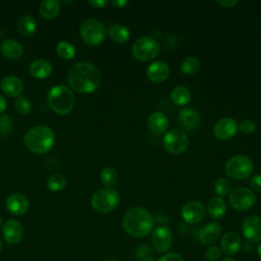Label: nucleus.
<instances>
[{"instance_id":"obj_1","label":"nucleus","mask_w":261,"mask_h":261,"mask_svg":"<svg viewBox=\"0 0 261 261\" xmlns=\"http://www.w3.org/2000/svg\"><path fill=\"white\" fill-rule=\"evenodd\" d=\"M67 81L69 86L80 93H93L101 83V74L98 68L90 62H79L68 71Z\"/></svg>"},{"instance_id":"obj_2","label":"nucleus","mask_w":261,"mask_h":261,"mask_svg":"<svg viewBox=\"0 0 261 261\" xmlns=\"http://www.w3.org/2000/svg\"><path fill=\"white\" fill-rule=\"evenodd\" d=\"M122 226L127 234L134 238L147 237L154 227V217L143 207L129 209L122 218Z\"/></svg>"},{"instance_id":"obj_3","label":"nucleus","mask_w":261,"mask_h":261,"mask_svg":"<svg viewBox=\"0 0 261 261\" xmlns=\"http://www.w3.org/2000/svg\"><path fill=\"white\" fill-rule=\"evenodd\" d=\"M23 143L30 151L43 154L53 147L55 134L46 125H36L27 130L23 137Z\"/></svg>"},{"instance_id":"obj_4","label":"nucleus","mask_w":261,"mask_h":261,"mask_svg":"<svg viewBox=\"0 0 261 261\" xmlns=\"http://www.w3.org/2000/svg\"><path fill=\"white\" fill-rule=\"evenodd\" d=\"M47 99L51 109L61 115L69 113L74 105V95L72 91L63 85L51 88L48 92Z\"/></svg>"},{"instance_id":"obj_5","label":"nucleus","mask_w":261,"mask_h":261,"mask_svg":"<svg viewBox=\"0 0 261 261\" xmlns=\"http://www.w3.org/2000/svg\"><path fill=\"white\" fill-rule=\"evenodd\" d=\"M120 197L114 188H102L92 197L91 204L95 211L99 213H109L119 204Z\"/></svg>"},{"instance_id":"obj_6","label":"nucleus","mask_w":261,"mask_h":261,"mask_svg":"<svg viewBox=\"0 0 261 261\" xmlns=\"http://www.w3.org/2000/svg\"><path fill=\"white\" fill-rule=\"evenodd\" d=\"M133 56L140 61H150L160 53L159 42L150 36H144L137 39L132 45Z\"/></svg>"},{"instance_id":"obj_7","label":"nucleus","mask_w":261,"mask_h":261,"mask_svg":"<svg viewBox=\"0 0 261 261\" xmlns=\"http://www.w3.org/2000/svg\"><path fill=\"white\" fill-rule=\"evenodd\" d=\"M224 170L225 173L233 179H245L253 173L254 164L246 155L238 154L227 160Z\"/></svg>"},{"instance_id":"obj_8","label":"nucleus","mask_w":261,"mask_h":261,"mask_svg":"<svg viewBox=\"0 0 261 261\" xmlns=\"http://www.w3.org/2000/svg\"><path fill=\"white\" fill-rule=\"evenodd\" d=\"M80 35L86 44L97 46L104 41L106 29L100 20L88 18L82 22L80 27Z\"/></svg>"},{"instance_id":"obj_9","label":"nucleus","mask_w":261,"mask_h":261,"mask_svg":"<svg viewBox=\"0 0 261 261\" xmlns=\"http://www.w3.org/2000/svg\"><path fill=\"white\" fill-rule=\"evenodd\" d=\"M163 146L171 154H181L189 147V137L184 129L173 128L164 135Z\"/></svg>"},{"instance_id":"obj_10","label":"nucleus","mask_w":261,"mask_h":261,"mask_svg":"<svg viewBox=\"0 0 261 261\" xmlns=\"http://www.w3.org/2000/svg\"><path fill=\"white\" fill-rule=\"evenodd\" d=\"M230 206L239 211L251 209L256 203V196L252 190L246 187H238L228 194Z\"/></svg>"},{"instance_id":"obj_11","label":"nucleus","mask_w":261,"mask_h":261,"mask_svg":"<svg viewBox=\"0 0 261 261\" xmlns=\"http://www.w3.org/2000/svg\"><path fill=\"white\" fill-rule=\"evenodd\" d=\"M206 209L204 205L196 200L187 202L181 207V217L189 224H196L205 217Z\"/></svg>"},{"instance_id":"obj_12","label":"nucleus","mask_w":261,"mask_h":261,"mask_svg":"<svg viewBox=\"0 0 261 261\" xmlns=\"http://www.w3.org/2000/svg\"><path fill=\"white\" fill-rule=\"evenodd\" d=\"M239 130V123L231 117H223L219 119L213 126V135L220 141L231 139Z\"/></svg>"},{"instance_id":"obj_13","label":"nucleus","mask_w":261,"mask_h":261,"mask_svg":"<svg viewBox=\"0 0 261 261\" xmlns=\"http://www.w3.org/2000/svg\"><path fill=\"white\" fill-rule=\"evenodd\" d=\"M151 242L153 248L159 253L167 252L172 245V233L167 226H159L152 231Z\"/></svg>"},{"instance_id":"obj_14","label":"nucleus","mask_w":261,"mask_h":261,"mask_svg":"<svg viewBox=\"0 0 261 261\" xmlns=\"http://www.w3.org/2000/svg\"><path fill=\"white\" fill-rule=\"evenodd\" d=\"M242 232L249 242H261V217L252 215L245 218L242 223Z\"/></svg>"},{"instance_id":"obj_15","label":"nucleus","mask_w":261,"mask_h":261,"mask_svg":"<svg viewBox=\"0 0 261 261\" xmlns=\"http://www.w3.org/2000/svg\"><path fill=\"white\" fill-rule=\"evenodd\" d=\"M178 124L188 132H195L201 125V115L193 108H182L177 115Z\"/></svg>"},{"instance_id":"obj_16","label":"nucleus","mask_w":261,"mask_h":261,"mask_svg":"<svg viewBox=\"0 0 261 261\" xmlns=\"http://www.w3.org/2000/svg\"><path fill=\"white\" fill-rule=\"evenodd\" d=\"M2 234L7 244H18L23 237V227L21 223L15 219L7 220L2 227Z\"/></svg>"},{"instance_id":"obj_17","label":"nucleus","mask_w":261,"mask_h":261,"mask_svg":"<svg viewBox=\"0 0 261 261\" xmlns=\"http://www.w3.org/2000/svg\"><path fill=\"white\" fill-rule=\"evenodd\" d=\"M242 247V239L236 231L225 232L220 241V250L227 256L237 254Z\"/></svg>"},{"instance_id":"obj_18","label":"nucleus","mask_w":261,"mask_h":261,"mask_svg":"<svg viewBox=\"0 0 261 261\" xmlns=\"http://www.w3.org/2000/svg\"><path fill=\"white\" fill-rule=\"evenodd\" d=\"M169 66L165 61L157 60L152 62L147 68V76L148 79L156 84L163 83L169 75Z\"/></svg>"},{"instance_id":"obj_19","label":"nucleus","mask_w":261,"mask_h":261,"mask_svg":"<svg viewBox=\"0 0 261 261\" xmlns=\"http://www.w3.org/2000/svg\"><path fill=\"white\" fill-rule=\"evenodd\" d=\"M221 234V226L216 221L206 223L199 231L198 239L204 245H211L215 243Z\"/></svg>"},{"instance_id":"obj_20","label":"nucleus","mask_w":261,"mask_h":261,"mask_svg":"<svg viewBox=\"0 0 261 261\" xmlns=\"http://www.w3.org/2000/svg\"><path fill=\"white\" fill-rule=\"evenodd\" d=\"M29 201L28 199L18 193L11 194L6 199V209L14 215H22L28 211Z\"/></svg>"},{"instance_id":"obj_21","label":"nucleus","mask_w":261,"mask_h":261,"mask_svg":"<svg viewBox=\"0 0 261 261\" xmlns=\"http://www.w3.org/2000/svg\"><path fill=\"white\" fill-rule=\"evenodd\" d=\"M0 89L8 97H17L23 91V84L17 76L8 75L1 81Z\"/></svg>"},{"instance_id":"obj_22","label":"nucleus","mask_w":261,"mask_h":261,"mask_svg":"<svg viewBox=\"0 0 261 261\" xmlns=\"http://www.w3.org/2000/svg\"><path fill=\"white\" fill-rule=\"evenodd\" d=\"M168 126H169V120L163 112L156 111L149 115L148 127L152 133L156 135L164 134L168 129Z\"/></svg>"},{"instance_id":"obj_23","label":"nucleus","mask_w":261,"mask_h":261,"mask_svg":"<svg viewBox=\"0 0 261 261\" xmlns=\"http://www.w3.org/2000/svg\"><path fill=\"white\" fill-rule=\"evenodd\" d=\"M207 212L214 220L222 218L226 212V204L224 200L220 197L211 198L207 204Z\"/></svg>"},{"instance_id":"obj_24","label":"nucleus","mask_w":261,"mask_h":261,"mask_svg":"<svg viewBox=\"0 0 261 261\" xmlns=\"http://www.w3.org/2000/svg\"><path fill=\"white\" fill-rule=\"evenodd\" d=\"M52 72L51 64L45 59H37L30 65V73L36 79H46Z\"/></svg>"},{"instance_id":"obj_25","label":"nucleus","mask_w":261,"mask_h":261,"mask_svg":"<svg viewBox=\"0 0 261 261\" xmlns=\"http://www.w3.org/2000/svg\"><path fill=\"white\" fill-rule=\"evenodd\" d=\"M1 52L5 57L14 59L22 55L23 48L19 42L13 39H7L1 45Z\"/></svg>"},{"instance_id":"obj_26","label":"nucleus","mask_w":261,"mask_h":261,"mask_svg":"<svg viewBox=\"0 0 261 261\" xmlns=\"http://www.w3.org/2000/svg\"><path fill=\"white\" fill-rule=\"evenodd\" d=\"M60 11V2L56 0H44L39 5L40 14L46 19L55 18Z\"/></svg>"},{"instance_id":"obj_27","label":"nucleus","mask_w":261,"mask_h":261,"mask_svg":"<svg viewBox=\"0 0 261 261\" xmlns=\"http://www.w3.org/2000/svg\"><path fill=\"white\" fill-rule=\"evenodd\" d=\"M109 38L117 44L126 43L129 39V31L126 27L120 23H114L108 29Z\"/></svg>"},{"instance_id":"obj_28","label":"nucleus","mask_w":261,"mask_h":261,"mask_svg":"<svg viewBox=\"0 0 261 261\" xmlns=\"http://www.w3.org/2000/svg\"><path fill=\"white\" fill-rule=\"evenodd\" d=\"M191 92L185 86H177L172 89L170 98L172 102L178 106H185L191 101Z\"/></svg>"},{"instance_id":"obj_29","label":"nucleus","mask_w":261,"mask_h":261,"mask_svg":"<svg viewBox=\"0 0 261 261\" xmlns=\"http://www.w3.org/2000/svg\"><path fill=\"white\" fill-rule=\"evenodd\" d=\"M36 20L30 15H22L17 20V29L23 36L30 37L36 32Z\"/></svg>"},{"instance_id":"obj_30","label":"nucleus","mask_w":261,"mask_h":261,"mask_svg":"<svg viewBox=\"0 0 261 261\" xmlns=\"http://www.w3.org/2000/svg\"><path fill=\"white\" fill-rule=\"evenodd\" d=\"M200 66L201 62L196 56H188L180 63V71L185 74H195Z\"/></svg>"},{"instance_id":"obj_31","label":"nucleus","mask_w":261,"mask_h":261,"mask_svg":"<svg viewBox=\"0 0 261 261\" xmlns=\"http://www.w3.org/2000/svg\"><path fill=\"white\" fill-rule=\"evenodd\" d=\"M66 185V178L62 173H53L47 180V188L52 192L61 191Z\"/></svg>"},{"instance_id":"obj_32","label":"nucleus","mask_w":261,"mask_h":261,"mask_svg":"<svg viewBox=\"0 0 261 261\" xmlns=\"http://www.w3.org/2000/svg\"><path fill=\"white\" fill-rule=\"evenodd\" d=\"M100 178L105 187L112 188L117 181V172L112 167H105L101 170Z\"/></svg>"},{"instance_id":"obj_33","label":"nucleus","mask_w":261,"mask_h":261,"mask_svg":"<svg viewBox=\"0 0 261 261\" xmlns=\"http://www.w3.org/2000/svg\"><path fill=\"white\" fill-rule=\"evenodd\" d=\"M56 52L62 59H71L75 54V49L70 43L62 41L57 45Z\"/></svg>"},{"instance_id":"obj_34","label":"nucleus","mask_w":261,"mask_h":261,"mask_svg":"<svg viewBox=\"0 0 261 261\" xmlns=\"http://www.w3.org/2000/svg\"><path fill=\"white\" fill-rule=\"evenodd\" d=\"M230 189H231L230 182L228 181V179L224 177H219L214 182V192L217 195V197L222 198L228 195L230 193Z\"/></svg>"},{"instance_id":"obj_35","label":"nucleus","mask_w":261,"mask_h":261,"mask_svg":"<svg viewBox=\"0 0 261 261\" xmlns=\"http://www.w3.org/2000/svg\"><path fill=\"white\" fill-rule=\"evenodd\" d=\"M14 105H15V110H16L19 114H21V115H27V114H29L30 111H31V103H30V101H29L27 98H24V97H19V98H17L16 101H15V103H14Z\"/></svg>"},{"instance_id":"obj_36","label":"nucleus","mask_w":261,"mask_h":261,"mask_svg":"<svg viewBox=\"0 0 261 261\" xmlns=\"http://www.w3.org/2000/svg\"><path fill=\"white\" fill-rule=\"evenodd\" d=\"M257 124L252 119H244L239 123V130L245 135H251L256 130Z\"/></svg>"},{"instance_id":"obj_37","label":"nucleus","mask_w":261,"mask_h":261,"mask_svg":"<svg viewBox=\"0 0 261 261\" xmlns=\"http://www.w3.org/2000/svg\"><path fill=\"white\" fill-rule=\"evenodd\" d=\"M221 250L217 246H210L205 250V257L209 261H217L221 257Z\"/></svg>"},{"instance_id":"obj_38","label":"nucleus","mask_w":261,"mask_h":261,"mask_svg":"<svg viewBox=\"0 0 261 261\" xmlns=\"http://www.w3.org/2000/svg\"><path fill=\"white\" fill-rule=\"evenodd\" d=\"M12 128V121L7 115H0V136H6Z\"/></svg>"},{"instance_id":"obj_39","label":"nucleus","mask_w":261,"mask_h":261,"mask_svg":"<svg viewBox=\"0 0 261 261\" xmlns=\"http://www.w3.org/2000/svg\"><path fill=\"white\" fill-rule=\"evenodd\" d=\"M157 261H184V258L179 254L171 252L162 255Z\"/></svg>"},{"instance_id":"obj_40","label":"nucleus","mask_w":261,"mask_h":261,"mask_svg":"<svg viewBox=\"0 0 261 261\" xmlns=\"http://www.w3.org/2000/svg\"><path fill=\"white\" fill-rule=\"evenodd\" d=\"M250 185L252 189L258 193H261V174H255L250 179Z\"/></svg>"},{"instance_id":"obj_41","label":"nucleus","mask_w":261,"mask_h":261,"mask_svg":"<svg viewBox=\"0 0 261 261\" xmlns=\"http://www.w3.org/2000/svg\"><path fill=\"white\" fill-rule=\"evenodd\" d=\"M217 3L225 8H232L234 7L237 4H238V1L237 0H218Z\"/></svg>"},{"instance_id":"obj_42","label":"nucleus","mask_w":261,"mask_h":261,"mask_svg":"<svg viewBox=\"0 0 261 261\" xmlns=\"http://www.w3.org/2000/svg\"><path fill=\"white\" fill-rule=\"evenodd\" d=\"M89 4L95 8H102L105 5L108 4V1L106 0H94V1H89Z\"/></svg>"},{"instance_id":"obj_43","label":"nucleus","mask_w":261,"mask_h":261,"mask_svg":"<svg viewBox=\"0 0 261 261\" xmlns=\"http://www.w3.org/2000/svg\"><path fill=\"white\" fill-rule=\"evenodd\" d=\"M242 249L245 253H251L254 249V243L252 242H249V241H246L244 244L242 243Z\"/></svg>"},{"instance_id":"obj_44","label":"nucleus","mask_w":261,"mask_h":261,"mask_svg":"<svg viewBox=\"0 0 261 261\" xmlns=\"http://www.w3.org/2000/svg\"><path fill=\"white\" fill-rule=\"evenodd\" d=\"M111 4L113 6H115L116 8H122L125 5H127L128 2L127 1H121V0H118V1L117 0H113V1H111Z\"/></svg>"},{"instance_id":"obj_45","label":"nucleus","mask_w":261,"mask_h":261,"mask_svg":"<svg viewBox=\"0 0 261 261\" xmlns=\"http://www.w3.org/2000/svg\"><path fill=\"white\" fill-rule=\"evenodd\" d=\"M5 109H6V100H5V98H4L2 95H0V114H1Z\"/></svg>"},{"instance_id":"obj_46","label":"nucleus","mask_w":261,"mask_h":261,"mask_svg":"<svg viewBox=\"0 0 261 261\" xmlns=\"http://www.w3.org/2000/svg\"><path fill=\"white\" fill-rule=\"evenodd\" d=\"M257 254H258V256L260 257V259H261V243L258 245V247H257Z\"/></svg>"},{"instance_id":"obj_47","label":"nucleus","mask_w":261,"mask_h":261,"mask_svg":"<svg viewBox=\"0 0 261 261\" xmlns=\"http://www.w3.org/2000/svg\"><path fill=\"white\" fill-rule=\"evenodd\" d=\"M221 261H236V259L234 258H232V257H225L224 259H222Z\"/></svg>"},{"instance_id":"obj_48","label":"nucleus","mask_w":261,"mask_h":261,"mask_svg":"<svg viewBox=\"0 0 261 261\" xmlns=\"http://www.w3.org/2000/svg\"><path fill=\"white\" fill-rule=\"evenodd\" d=\"M1 226H2V218L0 217V228H1Z\"/></svg>"},{"instance_id":"obj_49","label":"nucleus","mask_w":261,"mask_h":261,"mask_svg":"<svg viewBox=\"0 0 261 261\" xmlns=\"http://www.w3.org/2000/svg\"><path fill=\"white\" fill-rule=\"evenodd\" d=\"M1 249H2V242H1V240H0V252H1Z\"/></svg>"}]
</instances>
